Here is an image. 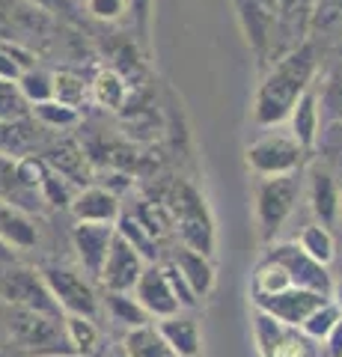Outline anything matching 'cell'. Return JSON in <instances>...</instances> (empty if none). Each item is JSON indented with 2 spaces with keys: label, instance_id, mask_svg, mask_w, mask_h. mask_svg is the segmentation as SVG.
I'll use <instances>...</instances> for the list:
<instances>
[{
  "label": "cell",
  "instance_id": "1",
  "mask_svg": "<svg viewBox=\"0 0 342 357\" xmlns=\"http://www.w3.org/2000/svg\"><path fill=\"white\" fill-rule=\"evenodd\" d=\"M316 77V51L313 45H297L283 60L271 66V72L262 77V84L253 98V119L259 126H280L289 116V110Z\"/></svg>",
  "mask_w": 342,
  "mask_h": 357
},
{
  "label": "cell",
  "instance_id": "2",
  "mask_svg": "<svg viewBox=\"0 0 342 357\" xmlns=\"http://www.w3.org/2000/svg\"><path fill=\"white\" fill-rule=\"evenodd\" d=\"M9 337L18 342V349L39 357L72 354L63 331V316H48V312L15 307L13 316H9Z\"/></svg>",
  "mask_w": 342,
  "mask_h": 357
},
{
  "label": "cell",
  "instance_id": "3",
  "mask_svg": "<svg viewBox=\"0 0 342 357\" xmlns=\"http://www.w3.org/2000/svg\"><path fill=\"white\" fill-rule=\"evenodd\" d=\"M301 197V178L297 173H283V176H259L256 185V223L259 236L271 241L283 229L295 211V203Z\"/></svg>",
  "mask_w": 342,
  "mask_h": 357
},
{
  "label": "cell",
  "instance_id": "4",
  "mask_svg": "<svg viewBox=\"0 0 342 357\" xmlns=\"http://www.w3.org/2000/svg\"><path fill=\"white\" fill-rule=\"evenodd\" d=\"M247 167L256 176H283L297 173L304 164V149L289 131H268L247 146Z\"/></svg>",
  "mask_w": 342,
  "mask_h": 357
},
{
  "label": "cell",
  "instance_id": "5",
  "mask_svg": "<svg viewBox=\"0 0 342 357\" xmlns=\"http://www.w3.org/2000/svg\"><path fill=\"white\" fill-rule=\"evenodd\" d=\"M39 274L65 316H84V319L98 316V295L90 283V277L72 271V268H60V265H48Z\"/></svg>",
  "mask_w": 342,
  "mask_h": 357
},
{
  "label": "cell",
  "instance_id": "6",
  "mask_svg": "<svg viewBox=\"0 0 342 357\" xmlns=\"http://www.w3.org/2000/svg\"><path fill=\"white\" fill-rule=\"evenodd\" d=\"M253 337H256L259 357H318L322 351V345L306 337L301 328L283 325L259 310L256 321H253Z\"/></svg>",
  "mask_w": 342,
  "mask_h": 357
},
{
  "label": "cell",
  "instance_id": "7",
  "mask_svg": "<svg viewBox=\"0 0 342 357\" xmlns=\"http://www.w3.org/2000/svg\"><path fill=\"white\" fill-rule=\"evenodd\" d=\"M0 298L13 307H21V310L63 316V310L57 307V301H54L45 280H42V274H36L33 268H18L15 262L6 265V271L0 274Z\"/></svg>",
  "mask_w": 342,
  "mask_h": 357
},
{
  "label": "cell",
  "instance_id": "8",
  "mask_svg": "<svg viewBox=\"0 0 342 357\" xmlns=\"http://www.w3.org/2000/svg\"><path fill=\"white\" fill-rule=\"evenodd\" d=\"M176 218H179L176 223H179V232H182L185 248L212 256V250H215L212 218H208V211H205L203 197L196 194L191 185H182L179 188V199H176Z\"/></svg>",
  "mask_w": 342,
  "mask_h": 357
},
{
  "label": "cell",
  "instance_id": "9",
  "mask_svg": "<svg viewBox=\"0 0 342 357\" xmlns=\"http://www.w3.org/2000/svg\"><path fill=\"white\" fill-rule=\"evenodd\" d=\"M271 259H277L286 274H289V283L297 286V289H313V292H322L330 298L334 292V277L327 274V265L310 259L301 248H297V241H283V244H274L268 250Z\"/></svg>",
  "mask_w": 342,
  "mask_h": 357
},
{
  "label": "cell",
  "instance_id": "10",
  "mask_svg": "<svg viewBox=\"0 0 342 357\" xmlns=\"http://www.w3.org/2000/svg\"><path fill=\"white\" fill-rule=\"evenodd\" d=\"M250 298H253V307L259 312L283 321V325H292V328H301V321L310 316L318 304L327 301V295H322V292L297 289V286H289V289L274 292V295H250Z\"/></svg>",
  "mask_w": 342,
  "mask_h": 357
},
{
  "label": "cell",
  "instance_id": "11",
  "mask_svg": "<svg viewBox=\"0 0 342 357\" xmlns=\"http://www.w3.org/2000/svg\"><path fill=\"white\" fill-rule=\"evenodd\" d=\"M143 268H146V259H143L123 236L114 232V241H110L107 256L102 262V271H98L95 280L102 283L107 292H131L137 283V277L143 274Z\"/></svg>",
  "mask_w": 342,
  "mask_h": 357
},
{
  "label": "cell",
  "instance_id": "12",
  "mask_svg": "<svg viewBox=\"0 0 342 357\" xmlns=\"http://www.w3.org/2000/svg\"><path fill=\"white\" fill-rule=\"evenodd\" d=\"M131 295L140 301V307L149 312V319H167L182 310L170 283H167V274H164V268L158 262H146L134 289H131Z\"/></svg>",
  "mask_w": 342,
  "mask_h": 357
},
{
  "label": "cell",
  "instance_id": "13",
  "mask_svg": "<svg viewBox=\"0 0 342 357\" xmlns=\"http://www.w3.org/2000/svg\"><path fill=\"white\" fill-rule=\"evenodd\" d=\"M114 232H116L114 223H86V220H78L72 229V244H75V253H78V262L84 268V274L93 277V280L102 271V262L107 256L110 241H114Z\"/></svg>",
  "mask_w": 342,
  "mask_h": 357
},
{
  "label": "cell",
  "instance_id": "14",
  "mask_svg": "<svg viewBox=\"0 0 342 357\" xmlns=\"http://www.w3.org/2000/svg\"><path fill=\"white\" fill-rule=\"evenodd\" d=\"M69 211L75 215V220H86V223H116V218L123 215L116 194H110L107 188L98 185L78 188V194L69 203Z\"/></svg>",
  "mask_w": 342,
  "mask_h": 357
},
{
  "label": "cell",
  "instance_id": "15",
  "mask_svg": "<svg viewBox=\"0 0 342 357\" xmlns=\"http://www.w3.org/2000/svg\"><path fill=\"white\" fill-rule=\"evenodd\" d=\"M286 119H289V134L301 143L304 152H310L316 146V140H318V122H322L318 119V96H316L313 86L297 98Z\"/></svg>",
  "mask_w": 342,
  "mask_h": 357
},
{
  "label": "cell",
  "instance_id": "16",
  "mask_svg": "<svg viewBox=\"0 0 342 357\" xmlns=\"http://www.w3.org/2000/svg\"><path fill=\"white\" fill-rule=\"evenodd\" d=\"M0 241H6L15 250H30L39 241L36 223L30 220V215L6 199H0Z\"/></svg>",
  "mask_w": 342,
  "mask_h": 357
},
{
  "label": "cell",
  "instance_id": "17",
  "mask_svg": "<svg viewBox=\"0 0 342 357\" xmlns=\"http://www.w3.org/2000/svg\"><path fill=\"white\" fill-rule=\"evenodd\" d=\"M155 328L161 331V337L167 340V345L179 357H196L200 354V328H196V319L182 316V312H173V316H167V319H158Z\"/></svg>",
  "mask_w": 342,
  "mask_h": 357
},
{
  "label": "cell",
  "instance_id": "18",
  "mask_svg": "<svg viewBox=\"0 0 342 357\" xmlns=\"http://www.w3.org/2000/svg\"><path fill=\"white\" fill-rule=\"evenodd\" d=\"M238 9H241V21H244L247 42L262 54L265 45H268L271 24L277 18V13H274L277 0H238Z\"/></svg>",
  "mask_w": 342,
  "mask_h": 357
},
{
  "label": "cell",
  "instance_id": "19",
  "mask_svg": "<svg viewBox=\"0 0 342 357\" xmlns=\"http://www.w3.org/2000/svg\"><path fill=\"white\" fill-rule=\"evenodd\" d=\"M310 206H313V215L318 218V223L325 227H334L339 220V206H342V191L336 185V178L330 173L316 170L310 178Z\"/></svg>",
  "mask_w": 342,
  "mask_h": 357
},
{
  "label": "cell",
  "instance_id": "20",
  "mask_svg": "<svg viewBox=\"0 0 342 357\" xmlns=\"http://www.w3.org/2000/svg\"><path fill=\"white\" fill-rule=\"evenodd\" d=\"M170 262L182 271V277L187 280V286L194 289L196 298H203V295L212 292V286H215V268H212V262H208L205 253L191 250V248H182V250L173 253Z\"/></svg>",
  "mask_w": 342,
  "mask_h": 357
},
{
  "label": "cell",
  "instance_id": "21",
  "mask_svg": "<svg viewBox=\"0 0 342 357\" xmlns=\"http://www.w3.org/2000/svg\"><path fill=\"white\" fill-rule=\"evenodd\" d=\"M45 161H48L51 170H57L60 176L72 178V182L81 185V188H84L86 178H90V170H86V155L75 140H60L57 146L45 155Z\"/></svg>",
  "mask_w": 342,
  "mask_h": 357
},
{
  "label": "cell",
  "instance_id": "22",
  "mask_svg": "<svg viewBox=\"0 0 342 357\" xmlns=\"http://www.w3.org/2000/svg\"><path fill=\"white\" fill-rule=\"evenodd\" d=\"M125 354L128 357H179L152 321L125 331Z\"/></svg>",
  "mask_w": 342,
  "mask_h": 357
},
{
  "label": "cell",
  "instance_id": "23",
  "mask_svg": "<svg viewBox=\"0 0 342 357\" xmlns=\"http://www.w3.org/2000/svg\"><path fill=\"white\" fill-rule=\"evenodd\" d=\"M0 199H6V203H13V206L24 208V211L39 208L36 199H42L36 191H27V188L18 182L15 158H9V155H3V152H0Z\"/></svg>",
  "mask_w": 342,
  "mask_h": 357
},
{
  "label": "cell",
  "instance_id": "24",
  "mask_svg": "<svg viewBox=\"0 0 342 357\" xmlns=\"http://www.w3.org/2000/svg\"><path fill=\"white\" fill-rule=\"evenodd\" d=\"M104 310H107L110 321L123 325L125 331L140 328V325H146V321H152V319H149V312L140 307V301L131 295V292H107V298H104Z\"/></svg>",
  "mask_w": 342,
  "mask_h": 357
},
{
  "label": "cell",
  "instance_id": "25",
  "mask_svg": "<svg viewBox=\"0 0 342 357\" xmlns=\"http://www.w3.org/2000/svg\"><path fill=\"white\" fill-rule=\"evenodd\" d=\"M90 98H95V102L107 110H123L125 98H128L125 77L114 69H102L95 75V81L90 84Z\"/></svg>",
  "mask_w": 342,
  "mask_h": 357
},
{
  "label": "cell",
  "instance_id": "26",
  "mask_svg": "<svg viewBox=\"0 0 342 357\" xmlns=\"http://www.w3.org/2000/svg\"><path fill=\"white\" fill-rule=\"evenodd\" d=\"M51 96L63 105L81 110V105H86V98H90V84H86L84 75H78V72L60 69L51 75Z\"/></svg>",
  "mask_w": 342,
  "mask_h": 357
},
{
  "label": "cell",
  "instance_id": "27",
  "mask_svg": "<svg viewBox=\"0 0 342 357\" xmlns=\"http://www.w3.org/2000/svg\"><path fill=\"white\" fill-rule=\"evenodd\" d=\"M297 248L322 265H330L336 256V241L325 223H310V227H304L301 236H297Z\"/></svg>",
  "mask_w": 342,
  "mask_h": 357
},
{
  "label": "cell",
  "instance_id": "28",
  "mask_svg": "<svg viewBox=\"0 0 342 357\" xmlns=\"http://www.w3.org/2000/svg\"><path fill=\"white\" fill-rule=\"evenodd\" d=\"M114 227H116V236H123L146 262H155V259H158L155 236H152V232L137 220V215H119Z\"/></svg>",
  "mask_w": 342,
  "mask_h": 357
},
{
  "label": "cell",
  "instance_id": "29",
  "mask_svg": "<svg viewBox=\"0 0 342 357\" xmlns=\"http://www.w3.org/2000/svg\"><path fill=\"white\" fill-rule=\"evenodd\" d=\"M63 331L69 340L72 354H93L98 345V328L93 319L84 316H63Z\"/></svg>",
  "mask_w": 342,
  "mask_h": 357
},
{
  "label": "cell",
  "instance_id": "30",
  "mask_svg": "<svg viewBox=\"0 0 342 357\" xmlns=\"http://www.w3.org/2000/svg\"><path fill=\"white\" fill-rule=\"evenodd\" d=\"M30 116V105L21 96V89L15 81L0 77V126H18Z\"/></svg>",
  "mask_w": 342,
  "mask_h": 357
},
{
  "label": "cell",
  "instance_id": "31",
  "mask_svg": "<svg viewBox=\"0 0 342 357\" xmlns=\"http://www.w3.org/2000/svg\"><path fill=\"white\" fill-rule=\"evenodd\" d=\"M30 114L36 116L42 126H48V128H72V126H78V119H81L78 107H69V105L57 102V98L30 105Z\"/></svg>",
  "mask_w": 342,
  "mask_h": 357
},
{
  "label": "cell",
  "instance_id": "32",
  "mask_svg": "<svg viewBox=\"0 0 342 357\" xmlns=\"http://www.w3.org/2000/svg\"><path fill=\"white\" fill-rule=\"evenodd\" d=\"M339 319H342V310L334 304V301L327 298L325 304H318V307L310 312V316H306V319L301 321V331H304L310 340H316L318 345H322V342H325V337L330 333V328H334Z\"/></svg>",
  "mask_w": 342,
  "mask_h": 357
},
{
  "label": "cell",
  "instance_id": "33",
  "mask_svg": "<svg viewBox=\"0 0 342 357\" xmlns=\"http://www.w3.org/2000/svg\"><path fill=\"white\" fill-rule=\"evenodd\" d=\"M75 194H78V185H75L72 178L60 176L57 170H48L45 182H42V188H39L42 203L57 206V208H69V203L75 199Z\"/></svg>",
  "mask_w": 342,
  "mask_h": 357
},
{
  "label": "cell",
  "instance_id": "34",
  "mask_svg": "<svg viewBox=\"0 0 342 357\" xmlns=\"http://www.w3.org/2000/svg\"><path fill=\"white\" fill-rule=\"evenodd\" d=\"M15 84H18V89H21V96L27 98V105L48 102V98H54V96H51V75L42 72V69H24Z\"/></svg>",
  "mask_w": 342,
  "mask_h": 357
},
{
  "label": "cell",
  "instance_id": "35",
  "mask_svg": "<svg viewBox=\"0 0 342 357\" xmlns=\"http://www.w3.org/2000/svg\"><path fill=\"white\" fill-rule=\"evenodd\" d=\"M48 170H51L48 161L39 158V155H21V158H15V176H18V182L24 185L27 191L39 194V188H42V182H45Z\"/></svg>",
  "mask_w": 342,
  "mask_h": 357
},
{
  "label": "cell",
  "instance_id": "36",
  "mask_svg": "<svg viewBox=\"0 0 342 357\" xmlns=\"http://www.w3.org/2000/svg\"><path fill=\"white\" fill-rule=\"evenodd\" d=\"M161 268H164V274H167V283H170V289H173L176 301H179V307H187V310H191V307H196V301H200V298L194 295V289L187 286V280L182 277V271H179V268H176L173 262L161 265Z\"/></svg>",
  "mask_w": 342,
  "mask_h": 357
},
{
  "label": "cell",
  "instance_id": "37",
  "mask_svg": "<svg viewBox=\"0 0 342 357\" xmlns=\"http://www.w3.org/2000/svg\"><path fill=\"white\" fill-rule=\"evenodd\" d=\"M86 9L98 21H116L125 13V0H86Z\"/></svg>",
  "mask_w": 342,
  "mask_h": 357
},
{
  "label": "cell",
  "instance_id": "38",
  "mask_svg": "<svg viewBox=\"0 0 342 357\" xmlns=\"http://www.w3.org/2000/svg\"><path fill=\"white\" fill-rule=\"evenodd\" d=\"M33 6H39L42 13H51V15H69L75 13V0H30Z\"/></svg>",
  "mask_w": 342,
  "mask_h": 357
},
{
  "label": "cell",
  "instance_id": "39",
  "mask_svg": "<svg viewBox=\"0 0 342 357\" xmlns=\"http://www.w3.org/2000/svg\"><path fill=\"white\" fill-rule=\"evenodd\" d=\"M322 349H325L327 357H342V319L336 321L334 328H330V333H327L325 342H322Z\"/></svg>",
  "mask_w": 342,
  "mask_h": 357
},
{
  "label": "cell",
  "instance_id": "40",
  "mask_svg": "<svg viewBox=\"0 0 342 357\" xmlns=\"http://www.w3.org/2000/svg\"><path fill=\"white\" fill-rule=\"evenodd\" d=\"M21 72H24V69H21V66L9 57L3 48H0V77H6V81H18Z\"/></svg>",
  "mask_w": 342,
  "mask_h": 357
},
{
  "label": "cell",
  "instance_id": "41",
  "mask_svg": "<svg viewBox=\"0 0 342 357\" xmlns=\"http://www.w3.org/2000/svg\"><path fill=\"white\" fill-rule=\"evenodd\" d=\"M15 262V248H9L6 241H0V265H13Z\"/></svg>",
  "mask_w": 342,
  "mask_h": 357
},
{
  "label": "cell",
  "instance_id": "42",
  "mask_svg": "<svg viewBox=\"0 0 342 357\" xmlns=\"http://www.w3.org/2000/svg\"><path fill=\"white\" fill-rule=\"evenodd\" d=\"M330 301H334V304L342 310V277H339V280H334V292H330Z\"/></svg>",
  "mask_w": 342,
  "mask_h": 357
},
{
  "label": "cell",
  "instance_id": "43",
  "mask_svg": "<svg viewBox=\"0 0 342 357\" xmlns=\"http://www.w3.org/2000/svg\"><path fill=\"white\" fill-rule=\"evenodd\" d=\"M277 3H283V6H292V3H297V0H277Z\"/></svg>",
  "mask_w": 342,
  "mask_h": 357
},
{
  "label": "cell",
  "instance_id": "44",
  "mask_svg": "<svg viewBox=\"0 0 342 357\" xmlns=\"http://www.w3.org/2000/svg\"><path fill=\"white\" fill-rule=\"evenodd\" d=\"M318 357H327V354H325V349H322V351H318Z\"/></svg>",
  "mask_w": 342,
  "mask_h": 357
},
{
  "label": "cell",
  "instance_id": "45",
  "mask_svg": "<svg viewBox=\"0 0 342 357\" xmlns=\"http://www.w3.org/2000/svg\"><path fill=\"white\" fill-rule=\"evenodd\" d=\"M339 220H342V206H339Z\"/></svg>",
  "mask_w": 342,
  "mask_h": 357
},
{
  "label": "cell",
  "instance_id": "46",
  "mask_svg": "<svg viewBox=\"0 0 342 357\" xmlns=\"http://www.w3.org/2000/svg\"><path fill=\"white\" fill-rule=\"evenodd\" d=\"M0 357H6V354H3V351H0Z\"/></svg>",
  "mask_w": 342,
  "mask_h": 357
}]
</instances>
